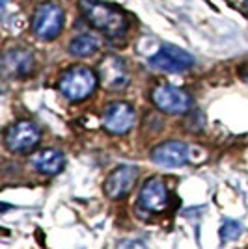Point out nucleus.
I'll return each mask as SVG.
<instances>
[{
	"label": "nucleus",
	"instance_id": "nucleus-8",
	"mask_svg": "<svg viewBox=\"0 0 248 249\" xmlns=\"http://www.w3.org/2000/svg\"><path fill=\"white\" fill-rule=\"evenodd\" d=\"M97 76H99V82L110 91H120L129 82L127 67L118 56H104L99 63V74Z\"/></svg>",
	"mask_w": 248,
	"mask_h": 249
},
{
	"label": "nucleus",
	"instance_id": "nucleus-2",
	"mask_svg": "<svg viewBox=\"0 0 248 249\" xmlns=\"http://www.w3.org/2000/svg\"><path fill=\"white\" fill-rule=\"evenodd\" d=\"M97 80H99V76L93 73L92 69L79 65V67L67 69V71L62 74L60 84H58V89H60V93H62L67 101L79 103V101L88 99V97L95 91Z\"/></svg>",
	"mask_w": 248,
	"mask_h": 249
},
{
	"label": "nucleus",
	"instance_id": "nucleus-6",
	"mask_svg": "<svg viewBox=\"0 0 248 249\" xmlns=\"http://www.w3.org/2000/svg\"><path fill=\"white\" fill-rule=\"evenodd\" d=\"M40 128L32 121H17L6 130L4 142L11 153H28L40 143Z\"/></svg>",
	"mask_w": 248,
	"mask_h": 249
},
{
	"label": "nucleus",
	"instance_id": "nucleus-5",
	"mask_svg": "<svg viewBox=\"0 0 248 249\" xmlns=\"http://www.w3.org/2000/svg\"><path fill=\"white\" fill-rule=\"evenodd\" d=\"M149 65L165 73H183L194 65V56L174 45H163L161 51L149 58Z\"/></svg>",
	"mask_w": 248,
	"mask_h": 249
},
{
	"label": "nucleus",
	"instance_id": "nucleus-4",
	"mask_svg": "<svg viewBox=\"0 0 248 249\" xmlns=\"http://www.w3.org/2000/svg\"><path fill=\"white\" fill-rule=\"evenodd\" d=\"M151 101L161 112L172 115L185 114L190 108V97L183 89H179L176 86H170V84L155 86L151 91Z\"/></svg>",
	"mask_w": 248,
	"mask_h": 249
},
{
	"label": "nucleus",
	"instance_id": "nucleus-1",
	"mask_svg": "<svg viewBox=\"0 0 248 249\" xmlns=\"http://www.w3.org/2000/svg\"><path fill=\"white\" fill-rule=\"evenodd\" d=\"M79 8L84 19L110 39L125 36L129 28V21L124 11H120L110 4H104L99 0H81Z\"/></svg>",
	"mask_w": 248,
	"mask_h": 249
},
{
	"label": "nucleus",
	"instance_id": "nucleus-15",
	"mask_svg": "<svg viewBox=\"0 0 248 249\" xmlns=\"http://www.w3.org/2000/svg\"><path fill=\"white\" fill-rule=\"evenodd\" d=\"M241 234V225L237 221H231V219H226L220 227V240L224 242H229V240H235Z\"/></svg>",
	"mask_w": 248,
	"mask_h": 249
},
{
	"label": "nucleus",
	"instance_id": "nucleus-14",
	"mask_svg": "<svg viewBox=\"0 0 248 249\" xmlns=\"http://www.w3.org/2000/svg\"><path fill=\"white\" fill-rule=\"evenodd\" d=\"M99 49V41L97 37H93L92 34H83V36H77L71 43H69V52L77 58H86V56H92L95 54V51Z\"/></svg>",
	"mask_w": 248,
	"mask_h": 249
},
{
	"label": "nucleus",
	"instance_id": "nucleus-10",
	"mask_svg": "<svg viewBox=\"0 0 248 249\" xmlns=\"http://www.w3.org/2000/svg\"><path fill=\"white\" fill-rule=\"evenodd\" d=\"M140 207L147 210V212H165L168 207V190H166L165 182L161 178H149L145 180L142 190H140Z\"/></svg>",
	"mask_w": 248,
	"mask_h": 249
},
{
	"label": "nucleus",
	"instance_id": "nucleus-16",
	"mask_svg": "<svg viewBox=\"0 0 248 249\" xmlns=\"http://www.w3.org/2000/svg\"><path fill=\"white\" fill-rule=\"evenodd\" d=\"M239 74H241V78H243L245 82H248V63H247V65H243V67H241V71H239Z\"/></svg>",
	"mask_w": 248,
	"mask_h": 249
},
{
	"label": "nucleus",
	"instance_id": "nucleus-12",
	"mask_svg": "<svg viewBox=\"0 0 248 249\" xmlns=\"http://www.w3.org/2000/svg\"><path fill=\"white\" fill-rule=\"evenodd\" d=\"M30 162L34 169L43 175H56L63 169L65 158L56 149H43V151H38L36 155H32Z\"/></svg>",
	"mask_w": 248,
	"mask_h": 249
},
{
	"label": "nucleus",
	"instance_id": "nucleus-11",
	"mask_svg": "<svg viewBox=\"0 0 248 249\" xmlns=\"http://www.w3.org/2000/svg\"><path fill=\"white\" fill-rule=\"evenodd\" d=\"M151 160L163 167L185 166L188 162V147L183 142H166L151 151Z\"/></svg>",
	"mask_w": 248,
	"mask_h": 249
},
{
	"label": "nucleus",
	"instance_id": "nucleus-17",
	"mask_svg": "<svg viewBox=\"0 0 248 249\" xmlns=\"http://www.w3.org/2000/svg\"><path fill=\"white\" fill-rule=\"evenodd\" d=\"M245 8H247V13H248V2H247V6H245Z\"/></svg>",
	"mask_w": 248,
	"mask_h": 249
},
{
	"label": "nucleus",
	"instance_id": "nucleus-9",
	"mask_svg": "<svg viewBox=\"0 0 248 249\" xmlns=\"http://www.w3.org/2000/svg\"><path fill=\"white\" fill-rule=\"evenodd\" d=\"M138 169L135 166H118L104 180V194L110 199H120L131 192Z\"/></svg>",
	"mask_w": 248,
	"mask_h": 249
},
{
	"label": "nucleus",
	"instance_id": "nucleus-7",
	"mask_svg": "<svg viewBox=\"0 0 248 249\" xmlns=\"http://www.w3.org/2000/svg\"><path fill=\"white\" fill-rule=\"evenodd\" d=\"M136 114L133 106L127 103H112L106 106L103 114V126L110 134H125L133 128Z\"/></svg>",
	"mask_w": 248,
	"mask_h": 249
},
{
	"label": "nucleus",
	"instance_id": "nucleus-13",
	"mask_svg": "<svg viewBox=\"0 0 248 249\" xmlns=\"http://www.w3.org/2000/svg\"><path fill=\"white\" fill-rule=\"evenodd\" d=\"M4 71L11 76H24L32 69V54L22 49H11L4 54Z\"/></svg>",
	"mask_w": 248,
	"mask_h": 249
},
{
	"label": "nucleus",
	"instance_id": "nucleus-3",
	"mask_svg": "<svg viewBox=\"0 0 248 249\" xmlns=\"http://www.w3.org/2000/svg\"><path fill=\"white\" fill-rule=\"evenodd\" d=\"M63 26V10L54 4V2H43L40 4L34 17H32V32L43 39V41H51L54 37L60 36Z\"/></svg>",
	"mask_w": 248,
	"mask_h": 249
}]
</instances>
